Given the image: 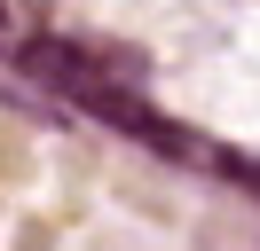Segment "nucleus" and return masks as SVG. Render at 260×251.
Here are the masks:
<instances>
[{
	"instance_id": "obj_1",
	"label": "nucleus",
	"mask_w": 260,
	"mask_h": 251,
	"mask_svg": "<svg viewBox=\"0 0 260 251\" xmlns=\"http://www.w3.org/2000/svg\"><path fill=\"white\" fill-rule=\"evenodd\" d=\"M0 47H8V0H0Z\"/></svg>"
}]
</instances>
